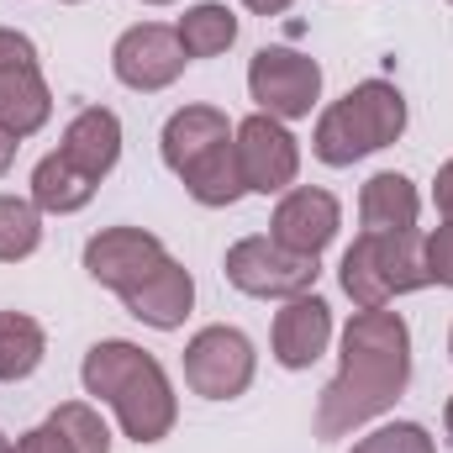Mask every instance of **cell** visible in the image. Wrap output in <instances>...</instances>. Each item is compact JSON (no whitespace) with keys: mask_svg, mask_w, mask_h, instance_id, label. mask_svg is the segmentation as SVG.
Returning <instances> with one entry per match:
<instances>
[{"mask_svg":"<svg viewBox=\"0 0 453 453\" xmlns=\"http://www.w3.org/2000/svg\"><path fill=\"white\" fill-rule=\"evenodd\" d=\"M411 380V327L395 311H358L342 333L338 380L317 401V438H348L401 401Z\"/></svg>","mask_w":453,"mask_h":453,"instance_id":"6da1fadb","label":"cell"},{"mask_svg":"<svg viewBox=\"0 0 453 453\" xmlns=\"http://www.w3.org/2000/svg\"><path fill=\"white\" fill-rule=\"evenodd\" d=\"M80 380H85L90 395H101L116 411V422H121V433H127L132 443H158V438H169V427H174V417H180L174 385H169L164 364H158L153 353H142L137 342H121V338L96 342V348L85 353Z\"/></svg>","mask_w":453,"mask_h":453,"instance_id":"7a4b0ae2","label":"cell"},{"mask_svg":"<svg viewBox=\"0 0 453 453\" xmlns=\"http://www.w3.org/2000/svg\"><path fill=\"white\" fill-rule=\"evenodd\" d=\"M401 132H406V96L395 85H385V80H364V85H353L342 101H333L322 111L311 148H317L322 164L348 169V164L390 148Z\"/></svg>","mask_w":453,"mask_h":453,"instance_id":"3957f363","label":"cell"},{"mask_svg":"<svg viewBox=\"0 0 453 453\" xmlns=\"http://www.w3.org/2000/svg\"><path fill=\"white\" fill-rule=\"evenodd\" d=\"M422 285H433V269H427V237L417 226L364 232L342 253V290L353 296L358 311H380L395 296H411Z\"/></svg>","mask_w":453,"mask_h":453,"instance_id":"277c9868","label":"cell"},{"mask_svg":"<svg viewBox=\"0 0 453 453\" xmlns=\"http://www.w3.org/2000/svg\"><path fill=\"white\" fill-rule=\"evenodd\" d=\"M317 258L306 253H290L280 248L274 237H242L226 248V280L242 290V296H258V301H296V296H311L317 285Z\"/></svg>","mask_w":453,"mask_h":453,"instance_id":"5b68a950","label":"cell"},{"mask_svg":"<svg viewBox=\"0 0 453 453\" xmlns=\"http://www.w3.org/2000/svg\"><path fill=\"white\" fill-rule=\"evenodd\" d=\"M248 90L274 121H296L311 116L317 96H322V69L317 58L296 53V48H258L248 64Z\"/></svg>","mask_w":453,"mask_h":453,"instance_id":"8992f818","label":"cell"},{"mask_svg":"<svg viewBox=\"0 0 453 453\" xmlns=\"http://www.w3.org/2000/svg\"><path fill=\"white\" fill-rule=\"evenodd\" d=\"M48 116H53V96H48L42 69H37L32 37L0 27V121L16 137H32L37 127H48Z\"/></svg>","mask_w":453,"mask_h":453,"instance_id":"52a82bcc","label":"cell"},{"mask_svg":"<svg viewBox=\"0 0 453 453\" xmlns=\"http://www.w3.org/2000/svg\"><path fill=\"white\" fill-rule=\"evenodd\" d=\"M185 385L206 401H232L253 385V342L237 327H201L185 348Z\"/></svg>","mask_w":453,"mask_h":453,"instance_id":"ba28073f","label":"cell"},{"mask_svg":"<svg viewBox=\"0 0 453 453\" xmlns=\"http://www.w3.org/2000/svg\"><path fill=\"white\" fill-rule=\"evenodd\" d=\"M169 264V248L142 232V226H106L85 242V269L96 285H106L116 296H132L142 280H153Z\"/></svg>","mask_w":453,"mask_h":453,"instance_id":"9c48e42d","label":"cell"},{"mask_svg":"<svg viewBox=\"0 0 453 453\" xmlns=\"http://www.w3.org/2000/svg\"><path fill=\"white\" fill-rule=\"evenodd\" d=\"M237 164H242V185L258 190V196H280L296 185L301 174V148L296 137L285 132V121L274 116H248L237 127Z\"/></svg>","mask_w":453,"mask_h":453,"instance_id":"30bf717a","label":"cell"},{"mask_svg":"<svg viewBox=\"0 0 453 453\" xmlns=\"http://www.w3.org/2000/svg\"><path fill=\"white\" fill-rule=\"evenodd\" d=\"M111 69L127 90H164L185 74V48H180V32L158 27V21H142V27H127L111 48Z\"/></svg>","mask_w":453,"mask_h":453,"instance_id":"8fae6325","label":"cell"},{"mask_svg":"<svg viewBox=\"0 0 453 453\" xmlns=\"http://www.w3.org/2000/svg\"><path fill=\"white\" fill-rule=\"evenodd\" d=\"M338 226H342L338 196L306 185V190H290V196L274 206V226H269V237H274L280 248H290V253L317 258V253L338 237Z\"/></svg>","mask_w":453,"mask_h":453,"instance_id":"7c38bea8","label":"cell"},{"mask_svg":"<svg viewBox=\"0 0 453 453\" xmlns=\"http://www.w3.org/2000/svg\"><path fill=\"white\" fill-rule=\"evenodd\" d=\"M333 342V306L322 296H296L274 317V358L285 369H311Z\"/></svg>","mask_w":453,"mask_h":453,"instance_id":"4fadbf2b","label":"cell"},{"mask_svg":"<svg viewBox=\"0 0 453 453\" xmlns=\"http://www.w3.org/2000/svg\"><path fill=\"white\" fill-rule=\"evenodd\" d=\"M127 301V311L137 317V322H148V327H158V333H174V327H185V317H190V306H196V280H190V269L185 264H164L153 280H142L132 296H121Z\"/></svg>","mask_w":453,"mask_h":453,"instance_id":"5bb4252c","label":"cell"},{"mask_svg":"<svg viewBox=\"0 0 453 453\" xmlns=\"http://www.w3.org/2000/svg\"><path fill=\"white\" fill-rule=\"evenodd\" d=\"M58 153H64L69 164H80V169L101 185V180L116 169V158H121V121H116V111H106V106H85V111L64 127Z\"/></svg>","mask_w":453,"mask_h":453,"instance_id":"9a60e30c","label":"cell"},{"mask_svg":"<svg viewBox=\"0 0 453 453\" xmlns=\"http://www.w3.org/2000/svg\"><path fill=\"white\" fill-rule=\"evenodd\" d=\"M226 137H232V121L217 106H185V111H174L164 121V164L174 174H185L201 153H211Z\"/></svg>","mask_w":453,"mask_h":453,"instance_id":"2e32d148","label":"cell"},{"mask_svg":"<svg viewBox=\"0 0 453 453\" xmlns=\"http://www.w3.org/2000/svg\"><path fill=\"white\" fill-rule=\"evenodd\" d=\"M417 211H422V201H417V185L406 180V174H374L369 185H364V196H358V217H364V232H406V226H417Z\"/></svg>","mask_w":453,"mask_h":453,"instance_id":"e0dca14e","label":"cell"},{"mask_svg":"<svg viewBox=\"0 0 453 453\" xmlns=\"http://www.w3.org/2000/svg\"><path fill=\"white\" fill-rule=\"evenodd\" d=\"M96 196V180L69 164L64 153H48L37 169H32V206L37 211H53V217H69V211H85Z\"/></svg>","mask_w":453,"mask_h":453,"instance_id":"ac0fdd59","label":"cell"},{"mask_svg":"<svg viewBox=\"0 0 453 453\" xmlns=\"http://www.w3.org/2000/svg\"><path fill=\"white\" fill-rule=\"evenodd\" d=\"M174 32H180L185 58H217V53H226L237 42V16L226 5H217V0H201V5H190L180 16Z\"/></svg>","mask_w":453,"mask_h":453,"instance_id":"d6986e66","label":"cell"},{"mask_svg":"<svg viewBox=\"0 0 453 453\" xmlns=\"http://www.w3.org/2000/svg\"><path fill=\"white\" fill-rule=\"evenodd\" d=\"M42 348H48V338L27 311H0V385L27 380L42 364Z\"/></svg>","mask_w":453,"mask_h":453,"instance_id":"ffe728a7","label":"cell"},{"mask_svg":"<svg viewBox=\"0 0 453 453\" xmlns=\"http://www.w3.org/2000/svg\"><path fill=\"white\" fill-rule=\"evenodd\" d=\"M42 242V217L32 201L21 196H0V264H16V258H32Z\"/></svg>","mask_w":453,"mask_h":453,"instance_id":"44dd1931","label":"cell"},{"mask_svg":"<svg viewBox=\"0 0 453 453\" xmlns=\"http://www.w3.org/2000/svg\"><path fill=\"white\" fill-rule=\"evenodd\" d=\"M48 427L64 438V449L69 453H111V433H106V422H101L85 401L58 406V411L48 417Z\"/></svg>","mask_w":453,"mask_h":453,"instance_id":"7402d4cb","label":"cell"},{"mask_svg":"<svg viewBox=\"0 0 453 453\" xmlns=\"http://www.w3.org/2000/svg\"><path fill=\"white\" fill-rule=\"evenodd\" d=\"M353 453H438V449H433L427 427H417V422H390V427L369 433Z\"/></svg>","mask_w":453,"mask_h":453,"instance_id":"603a6c76","label":"cell"},{"mask_svg":"<svg viewBox=\"0 0 453 453\" xmlns=\"http://www.w3.org/2000/svg\"><path fill=\"white\" fill-rule=\"evenodd\" d=\"M427 269H433V285H453V226L449 222L427 237Z\"/></svg>","mask_w":453,"mask_h":453,"instance_id":"cb8c5ba5","label":"cell"},{"mask_svg":"<svg viewBox=\"0 0 453 453\" xmlns=\"http://www.w3.org/2000/svg\"><path fill=\"white\" fill-rule=\"evenodd\" d=\"M11 453H69V449H64V438L42 422V427H32V433H27V438H21Z\"/></svg>","mask_w":453,"mask_h":453,"instance_id":"d4e9b609","label":"cell"},{"mask_svg":"<svg viewBox=\"0 0 453 453\" xmlns=\"http://www.w3.org/2000/svg\"><path fill=\"white\" fill-rule=\"evenodd\" d=\"M433 201H438V217L453 226V158L438 169V185H433Z\"/></svg>","mask_w":453,"mask_h":453,"instance_id":"484cf974","label":"cell"},{"mask_svg":"<svg viewBox=\"0 0 453 453\" xmlns=\"http://www.w3.org/2000/svg\"><path fill=\"white\" fill-rule=\"evenodd\" d=\"M16 142H21V137L0 121V174H5V169H11V158H16Z\"/></svg>","mask_w":453,"mask_h":453,"instance_id":"4316f807","label":"cell"},{"mask_svg":"<svg viewBox=\"0 0 453 453\" xmlns=\"http://www.w3.org/2000/svg\"><path fill=\"white\" fill-rule=\"evenodd\" d=\"M248 11H258V16H280V11H290L296 0H242Z\"/></svg>","mask_w":453,"mask_h":453,"instance_id":"83f0119b","label":"cell"},{"mask_svg":"<svg viewBox=\"0 0 453 453\" xmlns=\"http://www.w3.org/2000/svg\"><path fill=\"white\" fill-rule=\"evenodd\" d=\"M443 427H449V443H453V395H449V411H443Z\"/></svg>","mask_w":453,"mask_h":453,"instance_id":"f1b7e54d","label":"cell"},{"mask_svg":"<svg viewBox=\"0 0 453 453\" xmlns=\"http://www.w3.org/2000/svg\"><path fill=\"white\" fill-rule=\"evenodd\" d=\"M0 453H11V443H5V433H0Z\"/></svg>","mask_w":453,"mask_h":453,"instance_id":"f546056e","label":"cell"},{"mask_svg":"<svg viewBox=\"0 0 453 453\" xmlns=\"http://www.w3.org/2000/svg\"><path fill=\"white\" fill-rule=\"evenodd\" d=\"M142 5H169V0H142Z\"/></svg>","mask_w":453,"mask_h":453,"instance_id":"4dcf8cb0","label":"cell"},{"mask_svg":"<svg viewBox=\"0 0 453 453\" xmlns=\"http://www.w3.org/2000/svg\"><path fill=\"white\" fill-rule=\"evenodd\" d=\"M449 353H453V333H449Z\"/></svg>","mask_w":453,"mask_h":453,"instance_id":"1f68e13d","label":"cell"}]
</instances>
